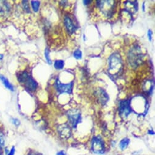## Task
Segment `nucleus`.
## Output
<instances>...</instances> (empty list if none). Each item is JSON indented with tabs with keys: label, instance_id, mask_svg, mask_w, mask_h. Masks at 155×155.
Returning <instances> with one entry per match:
<instances>
[{
	"label": "nucleus",
	"instance_id": "7ed1b4c3",
	"mask_svg": "<svg viewBox=\"0 0 155 155\" xmlns=\"http://www.w3.org/2000/svg\"><path fill=\"white\" fill-rule=\"evenodd\" d=\"M96 3L99 9L107 18L113 17L116 11V1H97Z\"/></svg>",
	"mask_w": 155,
	"mask_h": 155
},
{
	"label": "nucleus",
	"instance_id": "9d476101",
	"mask_svg": "<svg viewBox=\"0 0 155 155\" xmlns=\"http://www.w3.org/2000/svg\"><path fill=\"white\" fill-rule=\"evenodd\" d=\"M64 25L65 26V28L66 29L67 32L69 35H72L75 32V31L77 29V26L74 23L73 20L71 19V18L69 16H64L63 19Z\"/></svg>",
	"mask_w": 155,
	"mask_h": 155
},
{
	"label": "nucleus",
	"instance_id": "6e6552de",
	"mask_svg": "<svg viewBox=\"0 0 155 155\" xmlns=\"http://www.w3.org/2000/svg\"><path fill=\"white\" fill-rule=\"evenodd\" d=\"M93 151L97 154H102L105 152V145L102 139L100 136H94L91 143Z\"/></svg>",
	"mask_w": 155,
	"mask_h": 155
},
{
	"label": "nucleus",
	"instance_id": "20e7f679",
	"mask_svg": "<svg viewBox=\"0 0 155 155\" xmlns=\"http://www.w3.org/2000/svg\"><path fill=\"white\" fill-rule=\"evenodd\" d=\"M18 81L22 84L28 91H34L37 88L38 84L26 71H24L18 75Z\"/></svg>",
	"mask_w": 155,
	"mask_h": 155
},
{
	"label": "nucleus",
	"instance_id": "1a4fd4ad",
	"mask_svg": "<svg viewBox=\"0 0 155 155\" xmlns=\"http://www.w3.org/2000/svg\"><path fill=\"white\" fill-rule=\"evenodd\" d=\"M95 96L96 97L98 102L102 106L105 105L109 101V96L108 93L102 88H99L95 91Z\"/></svg>",
	"mask_w": 155,
	"mask_h": 155
},
{
	"label": "nucleus",
	"instance_id": "a211bd4d",
	"mask_svg": "<svg viewBox=\"0 0 155 155\" xmlns=\"http://www.w3.org/2000/svg\"><path fill=\"white\" fill-rule=\"evenodd\" d=\"M31 6L32 9L35 12H37L39 10V8L40 6V3L38 1H32L31 2Z\"/></svg>",
	"mask_w": 155,
	"mask_h": 155
},
{
	"label": "nucleus",
	"instance_id": "dca6fc26",
	"mask_svg": "<svg viewBox=\"0 0 155 155\" xmlns=\"http://www.w3.org/2000/svg\"><path fill=\"white\" fill-rule=\"evenodd\" d=\"M54 68L57 70H61L63 69L64 66V61L62 60H57L54 62Z\"/></svg>",
	"mask_w": 155,
	"mask_h": 155
},
{
	"label": "nucleus",
	"instance_id": "4be33fe9",
	"mask_svg": "<svg viewBox=\"0 0 155 155\" xmlns=\"http://www.w3.org/2000/svg\"><path fill=\"white\" fill-rule=\"evenodd\" d=\"M152 35H153V32L151 29H149L147 32V36L150 41H152Z\"/></svg>",
	"mask_w": 155,
	"mask_h": 155
},
{
	"label": "nucleus",
	"instance_id": "412c9836",
	"mask_svg": "<svg viewBox=\"0 0 155 155\" xmlns=\"http://www.w3.org/2000/svg\"><path fill=\"white\" fill-rule=\"evenodd\" d=\"M12 124L15 125V126H16V127H18L20 125V120H18V119H12Z\"/></svg>",
	"mask_w": 155,
	"mask_h": 155
},
{
	"label": "nucleus",
	"instance_id": "cd10ccee",
	"mask_svg": "<svg viewBox=\"0 0 155 155\" xmlns=\"http://www.w3.org/2000/svg\"><path fill=\"white\" fill-rule=\"evenodd\" d=\"M142 9L143 11H145V2L142 5Z\"/></svg>",
	"mask_w": 155,
	"mask_h": 155
},
{
	"label": "nucleus",
	"instance_id": "0eeeda50",
	"mask_svg": "<svg viewBox=\"0 0 155 155\" xmlns=\"http://www.w3.org/2000/svg\"><path fill=\"white\" fill-rule=\"evenodd\" d=\"M54 85L57 91L60 94L67 93L70 94H72V93L74 87V81H72L68 84H63L58 78H57Z\"/></svg>",
	"mask_w": 155,
	"mask_h": 155
},
{
	"label": "nucleus",
	"instance_id": "b1692460",
	"mask_svg": "<svg viewBox=\"0 0 155 155\" xmlns=\"http://www.w3.org/2000/svg\"><path fill=\"white\" fill-rule=\"evenodd\" d=\"M93 2V1H83V3H84V5H85V6H88V5H90V3H91Z\"/></svg>",
	"mask_w": 155,
	"mask_h": 155
},
{
	"label": "nucleus",
	"instance_id": "f8f14e48",
	"mask_svg": "<svg viewBox=\"0 0 155 155\" xmlns=\"http://www.w3.org/2000/svg\"><path fill=\"white\" fill-rule=\"evenodd\" d=\"M125 8V10L130 15L132 16L133 14H134L138 11V3L137 2H130L127 1L124 3Z\"/></svg>",
	"mask_w": 155,
	"mask_h": 155
},
{
	"label": "nucleus",
	"instance_id": "4468645a",
	"mask_svg": "<svg viewBox=\"0 0 155 155\" xmlns=\"http://www.w3.org/2000/svg\"><path fill=\"white\" fill-rule=\"evenodd\" d=\"M0 79H1V81H2L3 84H4V85L5 86L6 88H7L8 89H9V90H11L12 91H14V88L13 86L10 84V82L6 78H5V77H4L3 76H0Z\"/></svg>",
	"mask_w": 155,
	"mask_h": 155
},
{
	"label": "nucleus",
	"instance_id": "9b49d317",
	"mask_svg": "<svg viewBox=\"0 0 155 155\" xmlns=\"http://www.w3.org/2000/svg\"><path fill=\"white\" fill-rule=\"evenodd\" d=\"M58 132L59 135L63 139H68L71 135V130L68 124H61L58 127Z\"/></svg>",
	"mask_w": 155,
	"mask_h": 155
},
{
	"label": "nucleus",
	"instance_id": "393cba45",
	"mask_svg": "<svg viewBox=\"0 0 155 155\" xmlns=\"http://www.w3.org/2000/svg\"><path fill=\"white\" fill-rule=\"evenodd\" d=\"M56 155H66L64 151H58Z\"/></svg>",
	"mask_w": 155,
	"mask_h": 155
},
{
	"label": "nucleus",
	"instance_id": "7c9ffc66",
	"mask_svg": "<svg viewBox=\"0 0 155 155\" xmlns=\"http://www.w3.org/2000/svg\"><path fill=\"white\" fill-rule=\"evenodd\" d=\"M0 155H1V153H0Z\"/></svg>",
	"mask_w": 155,
	"mask_h": 155
},
{
	"label": "nucleus",
	"instance_id": "c85d7f7f",
	"mask_svg": "<svg viewBox=\"0 0 155 155\" xmlns=\"http://www.w3.org/2000/svg\"><path fill=\"white\" fill-rule=\"evenodd\" d=\"M3 58V54H0V60H2Z\"/></svg>",
	"mask_w": 155,
	"mask_h": 155
},
{
	"label": "nucleus",
	"instance_id": "c756f323",
	"mask_svg": "<svg viewBox=\"0 0 155 155\" xmlns=\"http://www.w3.org/2000/svg\"><path fill=\"white\" fill-rule=\"evenodd\" d=\"M29 155H34V154H29Z\"/></svg>",
	"mask_w": 155,
	"mask_h": 155
},
{
	"label": "nucleus",
	"instance_id": "6ab92c4d",
	"mask_svg": "<svg viewBox=\"0 0 155 155\" xmlns=\"http://www.w3.org/2000/svg\"><path fill=\"white\" fill-rule=\"evenodd\" d=\"M73 56L77 60H81L82 58V52L80 49H77L74 51L73 53Z\"/></svg>",
	"mask_w": 155,
	"mask_h": 155
},
{
	"label": "nucleus",
	"instance_id": "a878e982",
	"mask_svg": "<svg viewBox=\"0 0 155 155\" xmlns=\"http://www.w3.org/2000/svg\"><path fill=\"white\" fill-rule=\"evenodd\" d=\"M3 138H2V136L0 135V147L3 145Z\"/></svg>",
	"mask_w": 155,
	"mask_h": 155
},
{
	"label": "nucleus",
	"instance_id": "423d86ee",
	"mask_svg": "<svg viewBox=\"0 0 155 155\" xmlns=\"http://www.w3.org/2000/svg\"><path fill=\"white\" fill-rule=\"evenodd\" d=\"M67 116L68 120L73 128H76L82 120V116L80 110L78 109H72L68 111Z\"/></svg>",
	"mask_w": 155,
	"mask_h": 155
},
{
	"label": "nucleus",
	"instance_id": "39448f33",
	"mask_svg": "<svg viewBox=\"0 0 155 155\" xmlns=\"http://www.w3.org/2000/svg\"><path fill=\"white\" fill-rule=\"evenodd\" d=\"M118 110L120 117L123 119H126L133 111L131 107V100L125 99L120 101L119 104Z\"/></svg>",
	"mask_w": 155,
	"mask_h": 155
},
{
	"label": "nucleus",
	"instance_id": "2eb2a0df",
	"mask_svg": "<svg viewBox=\"0 0 155 155\" xmlns=\"http://www.w3.org/2000/svg\"><path fill=\"white\" fill-rule=\"evenodd\" d=\"M130 139L128 138H124L122 140H121V141L119 143V147L122 150H124L125 149H126L129 143H130Z\"/></svg>",
	"mask_w": 155,
	"mask_h": 155
},
{
	"label": "nucleus",
	"instance_id": "5701e85b",
	"mask_svg": "<svg viewBox=\"0 0 155 155\" xmlns=\"http://www.w3.org/2000/svg\"><path fill=\"white\" fill-rule=\"evenodd\" d=\"M15 152V147H13L11 148V150H10V151H9V153H8V155H14Z\"/></svg>",
	"mask_w": 155,
	"mask_h": 155
},
{
	"label": "nucleus",
	"instance_id": "f3484780",
	"mask_svg": "<svg viewBox=\"0 0 155 155\" xmlns=\"http://www.w3.org/2000/svg\"><path fill=\"white\" fill-rule=\"evenodd\" d=\"M45 58L48 62V63L49 64V65H51L52 62V60L51 59V57H50V50L46 48L45 50Z\"/></svg>",
	"mask_w": 155,
	"mask_h": 155
},
{
	"label": "nucleus",
	"instance_id": "ddd939ff",
	"mask_svg": "<svg viewBox=\"0 0 155 155\" xmlns=\"http://www.w3.org/2000/svg\"><path fill=\"white\" fill-rule=\"evenodd\" d=\"M10 10V5L7 2L0 1V16H6L9 13Z\"/></svg>",
	"mask_w": 155,
	"mask_h": 155
},
{
	"label": "nucleus",
	"instance_id": "f03ea898",
	"mask_svg": "<svg viewBox=\"0 0 155 155\" xmlns=\"http://www.w3.org/2000/svg\"><path fill=\"white\" fill-rule=\"evenodd\" d=\"M143 55L140 46L137 44H134L130 49L127 59L129 64L133 69L139 67L143 62Z\"/></svg>",
	"mask_w": 155,
	"mask_h": 155
},
{
	"label": "nucleus",
	"instance_id": "bb28decb",
	"mask_svg": "<svg viewBox=\"0 0 155 155\" xmlns=\"http://www.w3.org/2000/svg\"><path fill=\"white\" fill-rule=\"evenodd\" d=\"M148 134H154V131H153V130H149L148 131Z\"/></svg>",
	"mask_w": 155,
	"mask_h": 155
},
{
	"label": "nucleus",
	"instance_id": "aec40b11",
	"mask_svg": "<svg viewBox=\"0 0 155 155\" xmlns=\"http://www.w3.org/2000/svg\"><path fill=\"white\" fill-rule=\"evenodd\" d=\"M22 4H23V8L24 10L25 11V12H26L27 13L31 12L30 7H29V5L28 3V1H23Z\"/></svg>",
	"mask_w": 155,
	"mask_h": 155
},
{
	"label": "nucleus",
	"instance_id": "f257e3e1",
	"mask_svg": "<svg viewBox=\"0 0 155 155\" xmlns=\"http://www.w3.org/2000/svg\"><path fill=\"white\" fill-rule=\"evenodd\" d=\"M108 73L113 77L119 76L123 71V60L118 52L113 53L108 59Z\"/></svg>",
	"mask_w": 155,
	"mask_h": 155
}]
</instances>
